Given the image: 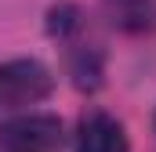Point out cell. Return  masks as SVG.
I'll use <instances>...</instances> for the list:
<instances>
[{"label":"cell","instance_id":"obj_1","mask_svg":"<svg viewBox=\"0 0 156 152\" xmlns=\"http://www.w3.org/2000/svg\"><path fill=\"white\" fill-rule=\"evenodd\" d=\"M55 87V76L37 58H15L0 65V116L44 102Z\"/></svg>","mask_w":156,"mask_h":152},{"label":"cell","instance_id":"obj_3","mask_svg":"<svg viewBox=\"0 0 156 152\" xmlns=\"http://www.w3.org/2000/svg\"><path fill=\"white\" fill-rule=\"evenodd\" d=\"M76 152H131L123 123L116 116L102 112V109L87 112L76 130Z\"/></svg>","mask_w":156,"mask_h":152},{"label":"cell","instance_id":"obj_2","mask_svg":"<svg viewBox=\"0 0 156 152\" xmlns=\"http://www.w3.org/2000/svg\"><path fill=\"white\" fill-rule=\"evenodd\" d=\"M62 141V123L55 116H18L0 127L4 152H51Z\"/></svg>","mask_w":156,"mask_h":152}]
</instances>
